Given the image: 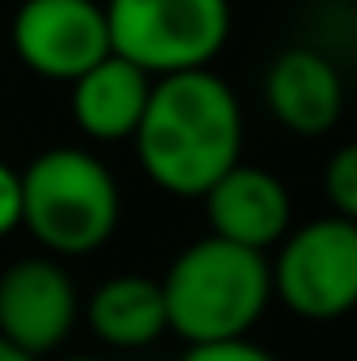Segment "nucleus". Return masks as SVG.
<instances>
[{
    "label": "nucleus",
    "instance_id": "nucleus-1",
    "mask_svg": "<svg viewBox=\"0 0 357 361\" xmlns=\"http://www.w3.org/2000/svg\"><path fill=\"white\" fill-rule=\"evenodd\" d=\"M244 152V114L236 92L210 68L152 80L135 156L164 193L202 197Z\"/></svg>",
    "mask_w": 357,
    "mask_h": 361
},
{
    "label": "nucleus",
    "instance_id": "nucleus-2",
    "mask_svg": "<svg viewBox=\"0 0 357 361\" xmlns=\"http://www.w3.org/2000/svg\"><path fill=\"white\" fill-rule=\"evenodd\" d=\"M160 290H164L169 332H177L185 345L240 341L253 332V324L265 315L273 298L269 257L206 235L193 240L169 265Z\"/></svg>",
    "mask_w": 357,
    "mask_h": 361
},
{
    "label": "nucleus",
    "instance_id": "nucleus-3",
    "mask_svg": "<svg viewBox=\"0 0 357 361\" xmlns=\"http://www.w3.org/2000/svg\"><path fill=\"white\" fill-rule=\"evenodd\" d=\"M122 219L114 173L85 147L38 152L21 169V227L51 257H89Z\"/></svg>",
    "mask_w": 357,
    "mask_h": 361
},
{
    "label": "nucleus",
    "instance_id": "nucleus-4",
    "mask_svg": "<svg viewBox=\"0 0 357 361\" xmlns=\"http://www.w3.org/2000/svg\"><path fill=\"white\" fill-rule=\"evenodd\" d=\"M109 47L152 80L210 68L231 38L227 0H105Z\"/></svg>",
    "mask_w": 357,
    "mask_h": 361
},
{
    "label": "nucleus",
    "instance_id": "nucleus-5",
    "mask_svg": "<svg viewBox=\"0 0 357 361\" xmlns=\"http://www.w3.org/2000/svg\"><path fill=\"white\" fill-rule=\"evenodd\" d=\"M273 298L311 324L341 319L357 307V223L337 214L290 227L269 261Z\"/></svg>",
    "mask_w": 357,
    "mask_h": 361
},
{
    "label": "nucleus",
    "instance_id": "nucleus-6",
    "mask_svg": "<svg viewBox=\"0 0 357 361\" xmlns=\"http://www.w3.org/2000/svg\"><path fill=\"white\" fill-rule=\"evenodd\" d=\"M13 47L17 59L42 76L72 85L89 68H97L109 47L105 4L97 0H25L13 17Z\"/></svg>",
    "mask_w": 357,
    "mask_h": 361
},
{
    "label": "nucleus",
    "instance_id": "nucleus-7",
    "mask_svg": "<svg viewBox=\"0 0 357 361\" xmlns=\"http://www.w3.org/2000/svg\"><path fill=\"white\" fill-rule=\"evenodd\" d=\"M80 298L68 269L51 257H25L0 273V336L38 361L76 328Z\"/></svg>",
    "mask_w": 357,
    "mask_h": 361
},
{
    "label": "nucleus",
    "instance_id": "nucleus-8",
    "mask_svg": "<svg viewBox=\"0 0 357 361\" xmlns=\"http://www.w3.org/2000/svg\"><path fill=\"white\" fill-rule=\"evenodd\" d=\"M202 202H206L210 235H219L227 244L269 252L290 235V219H294L290 193L273 173L257 169V164L240 160L236 169H227L202 193Z\"/></svg>",
    "mask_w": 357,
    "mask_h": 361
},
{
    "label": "nucleus",
    "instance_id": "nucleus-9",
    "mask_svg": "<svg viewBox=\"0 0 357 361\" xmlns=\"http://www.w3.org/2000/svg\"><path fill=\"white\" fill-rule=\"evenodd\" d=\"M265 101L273 118L303 139L328 135L341 114H345V85L337 63L324 51L311 47H290L269 63L265 76Z\"/></svg>",
    "mask_w": 357,
    "mask_h": 361
},
{
    "label": "nucleus",
    "instance_id": "nucleus-10",
    "mask_svg": "<svg viewBox=\"0 0 357 361\" xmlns=\"http://www.w3.org/2000/svg\"><path fill=\"white\" fill-rule=\"evenodd\" d=\"M147 97H152L147 72H139L122 55H105L80 80H72V118L97 143H122L135 139Z\"/></svg>",
    "mask_w": 357,
    "mask_h": 361
},
{
    "label": "nucleus",
    "instance_id": "nucleus-11",
    "mask_svg": "<svg viewBox=\"0 0 357 361\" xmlns=\"http://www.w3.org/2000/svg\"><path fill=\"white\" fill-rule=\"evenodd\" d=\"M92 336L114 345V349H143L156 345L169 332V311H164V290L156 277L143 273H118L101 281L89 294L85 307Z\"/></svg>",
    "mask_w": 357,
    "mask_h": 361
},
{
    "label": "nucleus",
    "instance_id": "nucleus-12",
    "mask_svg": "<svg viewBox=\"0 0 357 361\" xmlns=\"http://www.w3.org/2000/svg\"><path fill=\"white\" fill-rule=\"evenodd\" d=\"M324 197L337 219L357 223V143H345L324 164Z\"/></svg>",
    "mask_w": 357,
    "mask_h": 361
},
{
    "label": "nucleus",
    "instance_id": "nucleus-13",
    "mask_svg": "<svg viewBox=\"0 0 357 361\" xmlns=\"http://www.w3.org/2000/svg\"><path fill=\"white\" fill-rule=\"evenodd\" d=\"M181 361H277L269 349L253 345L248 336L240 341H214V345H189Z\"/></svg>",
    "mask_w": 357,
    "mask_h": 361
},
{
    "label": "nucleus",
    "instance_id": "nucleus-14",
    "mask_svg": "<svg viewBox=\"0 0 357 361\" xmlns=\"http://www.w3.org/2000/svg\"><path fill=\"white\" fill-rule=\"evenodd\" d=\"M21 227V173L0 160V240Z\"/></svg>",
    "mask_w": 357,
    "mask_h": 361
},
{
    "label": "nucleus",
    "instance_id": "nucleus-15",
    "mask_svg": "<svg viewBox=\"0 0 357 361\" xmlns=\"http://www.w3.org/2000/svg\"><path fill=\"white\" fill-rule=\"evenodd\" d=\"M0 361H34V357H30V353H21L17 345H8V341L0 336Z\"/></svg>",
    "mask_w": 357,
    "mask_h": 361
},
{
    "label": "nucleus",
    "instance_id": "nucleus-16",
    "mask_svg": "<svg viewBox=\"0 0 357 361\" xmlns=\"http://www.w3.org/2000/svg\"><path fill=\"white\" fill-rule=\"evenodd\" d=\"M68 361H101V357H68Z\"/></svg>",
    "mask_w": 357,
    "mask_h": 361
}]
</instances>
